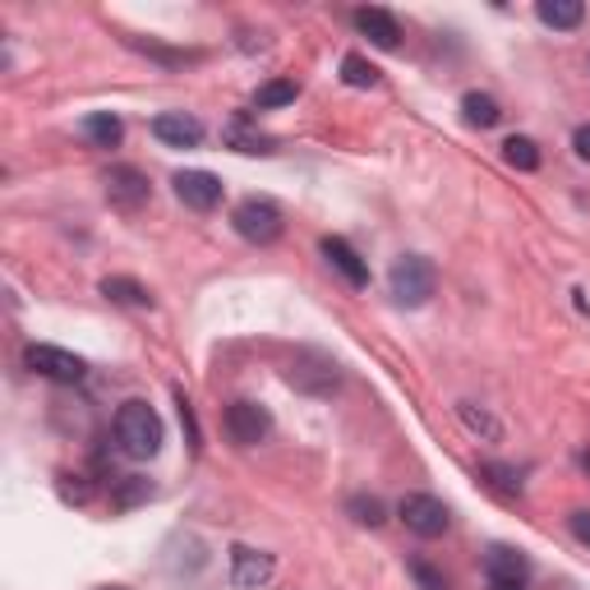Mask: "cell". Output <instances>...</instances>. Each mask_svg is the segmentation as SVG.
Returning a JSON list of instances; mask_svg holds the SVG:
<instances>
[{"mask_svg":"<svg viewBox=\"0 0 590 590\" xmlns=\"http://www.w3.org/2000/svg\"><path fill=\"white\" fill-rule=\"evenodd\" d=\"M230 226L240 230V240H249V245H272V240H281V208L277 203H268V199H245L236 213H230Z\"/></svg>","mask_w":590,"mask_h":590,"instance_id":"3","label":"cell"},{"mask_svg":"<svg viewBox=\"0 0 590 590\" xmlns=\"http://www.w3.org/2000/svg\"><path fill=\"white\" fill-rule=\"evenodd\" d=\"M268 429H272V416H268L259 401H230L226 406V433H230V443L254 448V443L268 439Z\"/></svg>","mask_w":590,"mask_h":590,"instance_id":"5","label":"cell"},{"mask_svg":"<svg viewBox=\"0 0 590 590\" xmlns=\"http://www.w3.org/2000/svg\"><path fill=\"white\" fill-rule=\"evenodd\" d=\"M152 135H158L167 148H199L203 143V125L185 111H162L152 120Z\"/></svg>","mask_w":590,"mask_h":590,"instance_id":"12","label":"cell"},{"mask_svg":"<svg viewBox=\"0 0 590 590\" xmlns=\"http://www.w3.org/2000/svg\"><path fill=\"white\" fill-rule=\"evenodd\" d=\"M152 199V185L139 167H111L107 171V203L120 213H139L143 203Z\"/></svg>","mask_w":590,"mask_h":590,"instance_id":"6","label":"cell"},{"mask_svg":"<svg viewBox=\"0 0 590 590\" xmlns=\"http://www.w3.org/2000/svg\"><path fill=\"white\" fill-rule=\"evenodd\" d=\"M319 249H323V259L346 277V287H355V291H365V287H369V264H365L361 254H355L342 236H323V245H319Z\"/></svg>","mask_w":590,"mask_h":590,"instance_id":"11","label":"cell"},{"mask_svg":"<svg viewBox=\"0 0 590 590\" xmlns=\"http://www.w3.org/2000/svg\"><path fill=\"white\" fill-rule=\"evenodd\" d=\"M23 361H29L33 374H42L51 383H84V374H88V365L79 361V355H69L61 346H29Z\"/></svg>","mask_w":590,"mask_h":590,"instance_id":"7","label":"cell"},{"mask_svg":"<svg viewBox=\"0 0 590 590\" xmlns=\"http://www.w3.org/2000/svg\"><path fill=\"white\" fill-rule=\"evenodd\" d=\"M586 65H590V61H586Z\"/></svg>","mask_w":590,"mask_h":590,"instance_id":"30","label":"cell"},{"mask_svg":"<svg viewBox=\"0 0 590 590\" xmlns=\"http://www.w3.org/2000/svg\"><path fill=\"white\" fill-rule=\"evenodd\" d=\"M572 148H577V158L590 162V125H581V130L572 135Z\"/></svg>","mask_w":590,"mask_h":590,"instance_id":"27","label":"cell"},{"mask_svg":"<svg viewBox=\"0 0 590 590\" xmlns=\"http://www.w3.org/2000/svg\"><path fill=\"white\" fill-rule=\"evenodd\" d=\"M171 185H175V199H181L185 208H194V213H213L222 203V181L213 171H181Z\"/></svg>","mask_w":590,"mask_h":590,"instance_id":"8","label":"cell"},{"mask_svg":"<svg viewBox=\"0 0 590 590\" xmlns=\"http://www.w3.org/2000/svg\"><path fill=\"white\" fill-rule=\"evenodd\" d=\"M480 475L490 480L498 494H507V498H512V494H522V480H517V471H512V466H498V461H484Z\"/></svg>","mask_w":590,"mask_h":590,"instance_id":"22","label":"cell"},{"mask_svg":"<svg viewBox=\"0 0 590 590\" xmlns=\"http://www.w3.org/2000/svg\"><path fill=\"white\" fill-rule=\"evenodd\" d=\"M494 590H526V586H494Z\"/></svg>","mask_w":590,"mask_h":590,"instance_id":"28","label":"cell"},{"mask_svg":"<svg viewBox=\"0 0 590 590\" xmlns=\"http://www.w3.org/2000/svg\"><path fill=\"white\" fill-rule=\"evenodd\" d=\"M101 296H107L111 304H125V310H148V304H152L148 287H139L135 277H107V281H101Z\"/></svg>","mask_w":590,"mask_h":590,"instance_id":"15","label":"cell"},{"mask_svg":"<svg viewBox=\"0 0 590 590\" xmlns=\"http://www.w3.org/2000/svg\"><path fill=\"white\" fill-rule=\"evenodd\" d=\"M503 158H507V167H517V171H535L540 167V148H535V139H526V135H512L503 143Z\"/></svg>","mask_w":590,"mask_h":590,"instance_id":"18","label":"cell"},{"mask_svg":"<svg viewBox=\"0 0 590 590\" xmlns=\"http://www.w3.org/2000/svg\"><path fill=\"white\" fill-rule=\"evenodd\" d=\"M355 29H361L378 51H397L401 46V29H397V19L388 10H355Z\"/></svg>","mask_w":590,"mask_h":590,"instance_id":"13","label":"cell"},{"mask_svg":"<svg viewBox=\"0 0 590 590\" xmlns=\"http://www.w3.org/2000/svg\"><path fill=\"white\" fill-rule=\"evenodd\" d=\"M272 554L264 549H249V545H230V581H236L240 590H259L268 577H272Z\"/></svg>","mask_w":590,"mask_h":590,"instance_id":"10","label":"cell"},{"mask_svg":"<svg viewBox=\"0 0 590 590\" xmlns=\"http://www.w3.org/2000/svg\"><path fill=\"white\" fill-rule=\"evenodd\" d=\"M457 416L466 420V425H471L475 433H484V439H498V425H494L490 416H484V410H475L471 401H461V406H457Z\"/></svg>","mask_w":590,"mask_h":590,"instance_id":"24","label":"cell"},{"mask_svg":"<svg viewBox=\"0 0 590 590\" xmlns=\"http://www.w3.org/2000/svg\"><path fill=\"white\" fill-rule=\"evenodd\" d=\"M572 535H577V545H586L590 549V512H572Z\"/></svg>","mask_w":590,"mask_h":590,"instance_id":"26","label":"cell"},{"mask_svg":"<svg viewBox=\"0 0 590 590\" xmlns=\"http://www.w3.org/2000/svg\"><path fill=\"white\" fill-rule=\"evenodd\" d=\"M296 84L291 79H272V84H264L259 93H254V107H287V101H296Z\"/></svg>","mask_w":590,"mask_h":590,"instance_id":"21","label":"cell"},{"mask_svg":"<svg viewBox=\"0 0 590 590\" xmlns=\"http://www.w3.org/2000/svg\"><path fill=\"white\" fill-rule=\"evenodd\" d=\"M84 135H88L97 148H116V143L125 139V125H120V116H111V111H93V116L84 120Z\"/></svg>","mask_w":590,"mask_h":590,"instance_id":"17","label":"cell"},{"mask_svg":"<svg viewBox=\"0 0 590 590\" xmlns=\"http://www.w3.org/2000/svg\"><path fill=\"white\" fill-rule=\"evenodd\" d=\"M342 79H346L351 88H378V69H374L365 56H346V61H342Z\"/></svg>","mask_w":590,"mask_h":590,"instance_id":"20","label":"cell"},{"mask_svg":"<svg viewBox=\"0 0 590 590\" xmlns=\"http://www.w3.org/2000/svg\"><path fill=\"white\" fill-rule=\"evenodd\" d=\"M410 577L420 581V590H448V581H443V572H433L425 558H410Z\"/></svg>","mask_w":590,"mask_h":590,"instance_id":"25","label":"cell"},{"mask_svg":"<svg viewBox=\"0 0 590 590\" xmlns=\"http://www.w3.org/2000/svg\"><path fill=\"white\" fill-rule=\"evenodd\" d=\"M388 287H393L397 304L420 310V304L433 296V287H439V272H433V264L425 259V254H401V259L393 264V272H388Z\"/></svg>","mask_w":590,"mask_h":590,"instance_id":"2","label":"cell"},{"mask_svg":"<svg viewBox=\"0 0 590 590\" xmlns=\"http://www.w3.org/2000/svg\"><path fill=\"white\" fill-rule=\"evenodd\" d=\"M346 512H351V522L355 526H383V522H388V507H383L378 498H369V494H355L351 503H346Z\"/></svg>","mask_w":590,"mask_h":590,"instance_id":"19","label":"cell"},{"mask_svg":"<svg viewBox=\"0 0 590 590\" xmlns=\"http://www.w3.org/2000/svg\"><path fill=\"white\" fill-rule=\"evenodd\" d=\"M535 14H540L545 29H577V23L586 19V6L581 0H540Z\"/></svg>","mask_w":590,"mask_h":590,"instance_id":"16","label":"cell"},{"mask_svg":"<svg viewBox=\"0 0 590 590\" xmlns=\"http://www.w3.org/2000/svg\"><path fill=\"white\" fill-rule=\"evenodd\" d=\"M484 577H490V586H526L530 558L512 545H490L484 549Z\"/></svg>","mask_w":590,"mask_h":590,"instance_id":"9","label":"cell"},{"mask_svg":"<svg viewBox=\"0 0 590 590\" xmlns=\"http://www.w3.org/2000/svg\"><path fill=\"white\" fill-rule=\"evenodd\" d=\"M101 590H125V586H101Z\"/></svg>","mask_w":590,"mask_h":590,"instance_id":"29","label":"cell"},{"mask_svg":"<svg viewBox=\"0 0 590 590\" xmlns=\"http://www.w3.org/2000/svg\"><path fill=\"white\" fill-rule=\"evenodd\" d=\"M116 443H120L125 457H135V461L158 457L162 452V416L139 397L125 401L116 410Z\"/></svg>","mask_w":590,"mask_h":590,"instance_id":"1","label":"cell"},{"mask_svg":"<svg viewBox=\"0 0 590 590\" xmlns=\"http://www.w3.org/2000/svg\"><path fill=\"white\" fill-rule=\"evenodd\" d=\"M397 517L406 522V530H416L420 540H439V535L452 526V512L443 498H433V494H406L397 503Z\"/></svg>","mask_w":590,"mask_h":590,"instance_id":"4","label":"cell"},{"mask_svg":"<svg viewBox=\"0 0 590 590\" xmlns=\"http://www.w3.org/2000/svg\"><path fill=\"white\" fill-rule=\"evenodd\" d=\"M226 139L230 143H236L240 152H272V139H264V135H254V130H245V125L236 120V125H230V130H226Z\"/></svg>","mask_w":590,"mask_h":590,"instance_id":"23","label":"cell"},{"mask_svg":"<svg viewBox=\"0 0 590 590\" xmlns=\"http://www.w3.org/2000/svg\"><path fill=\"white\" fill-rule=\"evenodd\" d=\"M461 120H466L471 130H494V125L503 120V111H498V101L490 93H466L461 97Z\"/></svg>","mask_w":590,"mask_h":590,"instance_id":"14","label":"cell"}]
</instances>
